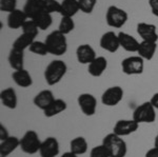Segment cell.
Returning a JSON list of instances; mask_svg holds the SVG:
<instances>
[{"label": "cell", "mask_w": 158, "mask_h": 157, "mask_svg": "<svg viewBox=\"0 0 158 157\" xmlns=\"http://www.w3.org/2000/svg\"><path fill=\"white\" fill-rule=\"evenodd\" d=\"M17 0H0V11L12 13L17 9Z\"/></svg>", "instance_id": "obj_35"}, {"label": "cell", "mask_w": 158, "mask_h": 157, "mask_svg": "<svg viewBox=\"0 0 158 157\" xmlns=\"http://www.w3.org/2000/svg\"><path fill=\"white\" fill-rule=\"evenodd\" d=\"M143 58L140 56H130L121 61L122 72L126 75H140L143 73L144 62Z\"/></svg>", "instance_id": "obj_7"}, {"label": "cell", "mask_w": 158, "mask_h": 157, "mask_svg": "<svg viewBox=\"0 0 158 157\" xmlns=\"http://www.w3.org/2000/svg\"><path fill=\"white\" fill-rule=\"evenodd\" d=\"M90 157H110L109 152L102 143L94 147L90 152Z\"/></svg>", "instance_id": "obj_36"}, {"label": "cell", "mask_w": 158, "mask_h": 157, "mask_svg": "<svg viewBox=\"0 0 158 157\" xmlns=\"http://www.w3.org/2000/svg\"><path fill=\"white\" fill-rule=\"evenodd\" d=\"M75 29V22L72 17H61L59 27H58V30L64 35L70 34L73 30Z\"/></svg>", "instance_id": "obj_30"}, {"label": "cell", "mask_w": 158, "mask_h": 157, "mask_svg": "<svg viewBox=\"0 0 158 157\" xmlns=\"http://www.w3.org/2000/svg\"><path fill=\"white\" fill-rule=\"evenodd\" d=\"M133 119L140 123H152L156 119V109L150 101L141 103L133 112Z\"/></svg>", "instance_id": "obj_5"}, {"label": "cell", "mask_w": 158, "mask_h": 157, "mask_svg": "<svg viewBox=\"0 0 158 157\" xmlns=\"http://www.w3.org/2000/svg\"><path fill=\"white\" fill-rule=\"evenodd\" d=\"M118 38H119V42H120V47L124 51L130 53H137L140 42L136 38L124 32H119Z\"/></svg>", "instance_id": "obj_18"}, {"label": "cell", "mask_w": 158, "mask_h": 157, "mask_svg": "<svg viewBox=\"0 0 158 157\" xmlns=\"http://www.w3.org/2000/svg\"><path fill=\"white\" fill-rule=\"evenodd\" d=\"M12 78L14 80V82L20 88L27 89L33 85L32 76H31L29 71H27L25 69L14 71L12 74Z\"/></svg>", "instance_id": "obj_22"}, {"label": "cell", "mask_w": 158, "mask_h": 157, "mask_svg": "<svg viewBox=\"0 0 158 157\" xmlns=\"http://www.w3.org/2000/svg\"><path fill=\"white\" fill-rule=\"evenodd\" d=\"M27 19L29 18H27L23 10L16 9L15 11L10 13L7 16V27L12 30H18L22 27V25L25 23Z\"/></svg>", "instance_id": "obj_17"}, {"label": "cell", "mask_w": 158, "mask_h": 157, "mask_svg": "<svg viewBox=\"0 0 158 157\" xmlns=\"http://www.w3.org/2000/svg\"><path fill=\"white\" fill-rule=\"evenodd\" d=\"M60 152L59 141L57 138L50 136L41 143L39 154L40 157H56Z\"/></svg>", "instance_id": "obj_12"}, {"label": "cell", "mask_w": 158, "mask_h": 157, "mask_svg": "<svg viewBox=\"0 0 158 157\" xmlns=\"http://www.w3.org/2000/svg\"><path fill=\"white\" fill-rule=\"evenodd\" d=\"M137 34L141 37L143 41L157 42L158 33L155 24L147 23V22H139L137 24Z\"/></svg>", "instance_id": "obj_13"}, {"label": "cell", "mask_w": 158, "mask_h": 157, "mask_svg": "<svg viewBox=\"0 0 158 157\" xmlns=\"http://www.w3.org/2000/svg\"><path fill=\"white\" fill-rule=\"evenodd\" d=\"M60 157H78V155H76V154H74L73 152L69 151V152H65V153H63L62 155Z\"/></svg>", "instance_id": "obj_41"}, {"label": "cell", "mask_w": 158, "mask_h": 157, "mask_svg": "<svg viewBox=\"0 0 158 157\" xmlns=\"http://www.w3.org/2000/svg\"><path fill=\"white\" fill-rule=\"evenodd\" d=\"M89 143L86 139L82 136H78L71 140L70 143V151L73 152L76 155H83L88 152Z\"/></svg>", "instance_id": "obj_27"}, {"label": "cell", "mask_w": 158, "mask_h": 157, "mask_svg": "<svg viewBox=\"0 0 158 157\" xmlns=\"http://www.w3.org/2000/svg\"><path fill=\"white\" fill-rule=\"evenodd\" d=\"M35 41V37L31 36L29 34L22 33L20 36L13 42V49H17L20 51H24L25 49L30 48V45Z\"/></svg>", "instance_id": "obj_29"}, {"label": "cell", "mask_w": 158, "mask_h": 157, "mask_svg": "<svg viewBox=\"0 0 158 157\" xmlns=\"http://www.w3.org/2000/svg\"><path fill=\"white\" fill-rule=\"evenodd\" d=\"M77 103L85 116H93L97 110V99L90 93H82L77 97Z\"/></svg>", "instance_id": "obj_9"}, {"label": "cell", "mask_w": 158, "mask_h": 157, "mask_svg": "<svg viewBox=\"0 0 158 157\" xmlns=\"http://www.w3.org/2000/svg\"><path fill=\"white\" fill-rule=\"evenodd\" d=\"M139 128V123L136 122L133 118L132 119H120L115 123L113 128V132L117 135L121 136H128L136 132Z\"/></svg>", "instance_id": "obj_10"}, {"label": "cell", "mask_w": 158, "mask_h": 157, "mask_svg": "<svg viewBox=\"0 0 158 157\" xmlns=\"http://www.w3.org/2000/svg\"><path fill=\"white\" fill-rule=\"evenodd\" d=\"M35 21V23L37 24L38 29L41 30V31H45L47 29L52 25L53 23V17H52V14L48 12H42L41 14H39L37 17H35L34 19H32Z\"/></svg>", "instance_id": "obj_28"}, {"label": "cell", "mask_w": 158, "mask_h": 157, "mask_svg": "<svg viewBox=\"0 0 158 157\" xmlns=\"http://www.w3.org/2000/svg\"><path fill=\"white\" fill-rule=\"evenodd\" d=\"M0 101L3 107L10 110H15L18 105V98H17L16 91L13 88H6L0 92Z\"/></svg>", "instance_id": "obj_16"}, {"label": "cell", "mask_w": 158, "mask_h": 157, "mask_svg": "<svg viewBox=\"0 0 158 157\" xmlns=\"http://www.w3.org/2000/svg\"><path fill=\"white\" fill-rule=\"evenodd\" d=\"M23 11L29 19H34L39 14L45 11L44 0H27L23 6Z\"/></svg>", "instance_id": "obj_15"}, {"label": "cell", "mask_w": 158, "mask_h": 157, "mask_svg": "<svg viewBox=\"0 0 158 157\" xmlns=\"http://www.w3.org/2000/svg\"><path fill=\"white\" fill-rule=\"evenodd\" d=\"M0 157H1V156H0Z\"/></svg>", "instance_id": "obj_43"}, {"label": "cell", "mask_w": 158, "mask_h": 157, "mask_svg": "<svg viewBox=\"0 0 158 157\" xmlns=\"http://www.w3.org/2000/svg\"><path fill=\"white\" fill-rule=\"evenodd\" d=\"M150 102L152 103V105L156 109V110H158V93H155V94L152 96V98L150 99Z\"/></svg>", "instance_id": "obj_40"}, {"label": "cell", "mask_w": 158, "mask_h": 157, "mask_svg": "<svg viewBox=\"0 0 158 157\" xmlns=\"http://www.w3.org/2000/svg\"><path fill=\"white\" fill-rule=\"evenodd\" d=\"M146 157H158V147L154 146L152 149L148 150L146 153Z\"/></svg>", "instance_id": "obj_39"}, {"label": "cell", "mask_w": 158, "mask_h": 157, "mask_svg": "<svg viewBox=\"0 0 158 157\" xmlns=\"http://www.w3.org/2000/svg\"><path fill=\"white\" fill-rule=\"evenodd\" d=\"M67 108H68V105L64 100L61 99V98H56V99L50 105V107L43 111V114H44L45 117L51 118V117H54L56 115H59V114L63 113L67 110Z\"/></svg>", "instance_id": "obj_24"}, {"label": "cell", "mask_w": 158, "mask_h": 157, "mask_svg": "<svg viewBox=\"0 0 158 157\" xmlns=\"http://www.w3.org/2000/svg\"><path fill=\"white\" fill-rule=\"evenodd\" d=\"M128 13L116 6H110L106 14V20L109 27L120 29L128 21Z\"/></svg>", "instance_id": "obj_6"}, {"label": "cell", "mask_w": 158, "mask_h": 157, "mask_svg": "<svg viewBox=\"0 0 158 157\" xmlns=\"http://www.w3.org/2000/svg\"><path fill=\"white\" fill-rule=\"evenodd\" d=\"M56 99L54 94L51 90H42L40 91L38 94L35 96L33 99V103L40 109V110L44 111L47 108L50 107V105Z\"/></svg>", "instance_id": "obj_19"}, {"label": "cell", "mask_w": 158, "mask_h": 157, "mask_svg": "<svg viewBox=\"0 0 158 157\" xmlns=\"http://www.w3.org/2000/svg\"><path fill=\"white\" fill-rule=\"evenodd\" d=\"M7 137H10V135H9V133H7L6 128L3 125H0V141L4 140V139H6Z\"/></svg>", "instance_id": "obj_38"}, {"label": "cell", "mask_w": 158, "mask_h": 157, "mask_svg": "<svg viewBox=\"0 0 158 157\" xmlns=\"http://www.w3.org/2000/svg\"><path fill=\"white\" fill-rule=\"evenodd\" d=\"M41 143L42 141L40 140L39 135L37 134L36 131L29 130L20 138L19 148L21 149V151L23 153L27 154V155H34V154L39 152Z\"/></svg>", "instance_id": "obj_4"}, {"label": "cell", "mask_w": 158, "mask_h": 157, "mask_svg": "<svg viewBox=\"0 0 158 157\" xmlns=\"http://www.w3.org/2000/svg\"><path fill=\"white\" fill-rule=\"evenodd\" d=\"M7 60H9L10 67L15 71L24 69V51L12 48V50L10 51Z\"/></svg>", "instance_id": "obj_23"}, {"label": "cell", "mask_w": 158, "mask_h": 157, "mask_svg": "<svg viewBox=\"0 0 158 157\" xmlns=\"http://www.w3.org/2000/svg\"><path fill=\"white\" fill-rule=\"evenodd\" d=\"M157 50V42H151V41H143L142 40L138 48V56L146 60H152L154 57L155 53Z\"/></svg>", "instance_id": "obj_25"}, {"label": "cell", "mask_w": 158, "mask_h": 157, "mask_svg": "<svg viewBox=\"0 0 158 157\" xmlns=\"http://www.w3.org/2000/svg\"><path fill=\"white\" fill-rule=\"evenodd\" d=\"M101 49L109 53H115L120 48V42H119L118 34L114 33L113 31H109L101 36L100 41H99Z\"/></svg>", "instance_id": "obj_11"}, {"label": "cell", "mask_w": 158, "mask_h": 157, "mask_svg": "<svg viewBox=\"0 0 158 157\" xmlns=\"http://www.w3.org/2000/svg\"><path fill=\"white\" fill-rule=\"evenodd\" d=\"M44 7L45 12L53 14V13H59L61 12V2L57 0H44Z\"/></svg>", "instance_id": "obj_34"}, {"label": "cell", "mask_w": 158, "mask_h": 157, "mask_svg": "<svg viewBox=\"0 0 158 157\" xmlns=\"http://www.w3.org/2000/svg\"><path fill=\"white\" fill-rule=\"evenodd\" d=\"M88 65L89 74L93 77H100L108 68V60L103 56H97Z\"/></svg>", "instance_id": "obj_20"}, {"label": "cell", "mask_w": 158, "mask_h": 157, "mask_svg": "<svg viewBox=\"0 0 158 157\" xmlns=\"http://www.w3.org/2000/svg\"><path fill=\"white\" fill-rule=\"evenodd\" d=\"M29 50H30V52L34 53V54H36V55H39V56H45V55L49 54L47 44L43 41H37V40H35V41L30 45Z\"/></svg>", "instance_id": "obj_31"}, {"label": "cell", "mask_w": 158, "mask_h": 157, "mask_svg": "<svg viewBox=\"0 0 158 157\" xmlns=\"http://www.w3.org/2000/svg\"><path fill=\"white\" fill-rule=\"evenodd\" d=\"M96 57L97 56H96L95 50L90 44H80L76 49V58H77V61L81 64H90Z\"/></svg>", "instance_id": "obj_14"}, {"label": "cell", "mask_w": 158, "mask_h": 157, "mask_svg": "<svg viewBox=\"0 0 158 157\" xmlns=\"http://www.w3.org/2000/svg\"><path fill=\"white\" fill-rule=\"evenodd\" d=\"M124 95V92L121 87L119 85H114L106 91L101 95V102L106 107H115L122 100Z\"/></svg>", "instance_id": "obj_8"}, {"label": "cell", "mask_w": 158, "mask_h": 157, "mask_svg": "<svg viewBox=\"0 0 158 157\" xmlns=\"http://www.w3.org/2000/svg\"><path fill=\"white\" fill-rule=\"evenodd\" d=\"M154 146L158 147V133H157L156 137H155V140H154Z\"/></svg>", "instance_id": "obj_42"}, {"label": "cell", "mask_w": 158, "mask_h": 157, "mask_svg": "<svg viewBox=\"0 0 158 157\" xmlns=\"http://www.w3.org/2000/svg\"><path fill=\"white\" fill-rule=\"evenodd\" d=\"M21 29H22V33L29 34L35 38L37 37L38 33H39V29H38L37 24L35 23V21L32 19H27V21H25V23L22 25Z\"/></svg>", "instance_id": "obj_32"}, {"label": "cell", "mask_w": 158, "mask_h": 157, "mask_svg": "<svg viewBox=\"0 0 158 157\" xmlns=\"http://www.w3.org/2000/svg\"><path fill=\"white\" fill-rule=\"evenodd\" d=\"M79 9L85 14H91L94 11L97 0H78Z\"/></svg>", "instance_id": "obj_33"}, {"label": "cell", "mask_w": 158, "mask_h": 157, "mask_svg": "<svg viewBox=\"0 0 158 157\" xmlns=\"http://www.w3.org/2000/svg\"><path fill=\"white\" fill-rule=\"evenodd\" d=\"M102 145L108 150L110 157H126L128 152V147L124 139L114 132L104 136Z\"/></svg>", "instance_id": "obj_2"}, {"label": "cell", "mask_w": 158, "mask_h": 157, "mask_svg": "<svg viewBox=\"0 0 158 157\" xmlns=\"http://www.w3.org/2000/svg\"><path fill=\"white\" fill-rule=\"evenodd\" d=\"M149 6L154 16L158 17V0H149Z\"/></svg>", "instance_id": "obj_37"}, {"label": "cell", "mask_w": 158, "mask_h": 157, "mask_svg": "<svg viewBox=\"0 0 158 157\" xmlns=\"http://www.w3.org/2000/svg\"><path fill=\"white\" fill-rule=\"evenodd\" d=\"M68 65L63 60L56 59L51 61L44 70V79L49 85H55L61 81L67 74Z\"/></svg>", "instance_id": "obj_3"}, {"label": "cell", "mask_w": 158, "mask_h": 157, "mask_svg": "<svg viewBox=\"0 0 158 157\" xmlns=\"http://www.w3.org/2000/svg\"><path fill=\"white\" fill-rule=\"evenodd\" d=\"M80 11L78 0H62L61 1V17H72L75 16Z\"/></svg>", "instance_id": "obj_26"}, {"label": "cell", "mask_w": 158, "mask_h": 157, "mask_svg": "<svg viewBox=\"0 0 158 157\" xmlns=\"http://www.w3.org/2000/svg\"><path fill=\"white\" fill-rule=\"evenodd\" d=\"M49 54L54 56H62L68 51V40L64 34L59 30L50 33L44 40Z\"/></svg>", "instance_id": "obj_1"}, {"label": "cell", "mask_w": 158, "mask_h": 157, "mask_svg": "<svg viewBox=\"0 0 158 157\" xmlns=\"http://www.w3.org/2000/svg\"><path fill=\"white\" fill-rule=\"evenodd\" d=\"M19 147L20 138L16 137V136H10L4 140L0 141V156L7 157Z\"/></svg>", "instance_id": "obj_21"}]
</instances>
